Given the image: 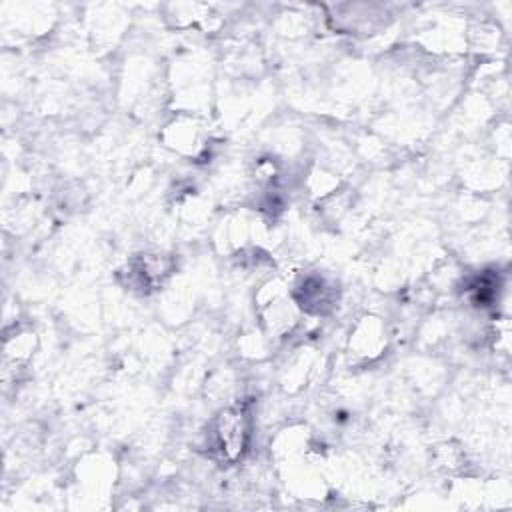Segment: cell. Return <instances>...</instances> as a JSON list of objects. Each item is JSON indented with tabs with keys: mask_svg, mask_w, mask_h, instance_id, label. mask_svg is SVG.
<instances>
[{
	"mask_svg": "<svg viewBox=\"0 0 512 512\" xmlns=\"http://www.w3.org/2000/svg\"><path fill=\"white\" fill-rule=\"evenodd\" d=\"M250 438V418L244 406H230L220 412L212 428V446L228 462L238 460Z\"/></svg>",
	"mask_w": 512,
	"mask_h": 512,
	"instance_id": "obj_1",
	"label": "cell"
}]
</instances>
